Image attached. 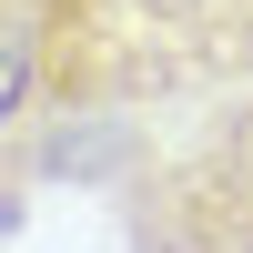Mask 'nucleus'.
<instances>
[{
	"mask_svg": "<svg viewBox=\"0 0 253 253\" xmlns=\"http://www.w3.org/2000/svg\"><path fill=\"white\" fill-rule=\"evenodd\" d=\"M253 81V0H51L41 112H182Z\"/></svg>",
	"mask_w": 253,
	"mask_h": 253,
	"instance_id": "obj_1",
	"label": "nucleus"
},
{
	"mask_svg": "<svg viewBox=\"0 0 253 253\" xmlns=\"http://www.w3.org/2000/svg\"><path fill=\"white\" fill-rule=\"evenodd\" d=\"M31 193H41V152H31V132H0V253H10L20 223H31Z\"/></svg>",
	"mask_w": 253,
	"mask_h": 253,
	"instance_id": "obj_4",
	"label": "nucleus"
},
{
	"mask_svg": "<svg viewBox=\"0 0 253 253\" xmlns=\"http://www.w3.org/2000/svg\"><path fill=\"white\" fill-rule=\"evenodd\" d=\"M101 203L132 253H253V81L142 112V142Z\"/></svg>",
	"mask_w": 253,
	"mask_h": 253,
	"instance_id": "obj_2",
	"label": "nucleus"
},
{
	"mask_svg": "<svg viewBox=\"0 0 253 253\" xmlns=\"http://www.w3.org/2000/svg\"><path fill=\"white\" fill-rule=\"evenodd\" d=\"M41 61H51V0H0V132L41 122Z\"/></svg>",
	"mask_w": 253,
	"mask_h": 253,
	"instance_id": "obj_3",
	"label": "nucleus"
}]
</instances>
